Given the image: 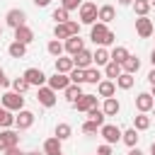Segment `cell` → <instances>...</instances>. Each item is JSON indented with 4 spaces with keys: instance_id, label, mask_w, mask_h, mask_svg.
<instances>
[{
    "instance_id": "cell-1",
    "label": "cell",
    "mask_w": 155,
    "mask_h": 155,
    "mask_svg": "<svg viewBox=\"0 0 155 155\" xmlns=\"http://www.w3.org/2000/svg\"><path fill=\"white\" fill-rule=\"evenodd\" d=\"M53 36L61 41V39H70V36H80V24L78 22H63V24H56L53 27Z\"/></svg>"
},
{
    "instance_id": "cell-2",
    "label": "cell",
    "mask_w": 155,
    "mask_h": 155,
    "mask_svg": "<svg viewBox=\"0 0 155 155\" xmlns=\"http://www.w3.org/2000/svg\"><path fill=\"white\" fill-rule=\"evenodd\" d=\"M0 102H2V107H5L7 111H22V109H24V97L17 94V92H5V94L0 97Z\"/></svg>"
},
{
    "instance_id": "cell-3",
    "label": "cell",
    "mask_w": 155,
    "mask_h": 155,
    "mask_svg": "<svg viewBox=\"0 0 155 155\" xmlns=\"http://www.w3.org/2000/svg\"><path fill=\"white\" fill-rule=\"evenodd\" d=\"M5 22H7V27L19 29V27H24V24H27V15H24V10L15 7V10H10V12L5 15Z\"/></svg>"
},
{
    "instance_id": "cell-4",
    "label": "cell",
    "mask_w": 155,
    "mask_h": 155,
    "mask_svg": "<svg viewBox=\"0 0 155 155\" xmlns=\"http://www.w3.org/2000/svg\"><path fill=\"white\" fill-rule=\"evenodd\" d=\"M99 133H102V138L111 145V143H119L121 140V136H124V131L119 128V126H114V124H104L102 128H99Z\"/></svg>"
},
{
    "instance_id": "cell-5",
    "label": "cell",
    "mask_w": 155,
    "mask_h": 155,
    "mask_svg": "<svg viewBox=\"0 0 155 155\" xmlns=\"http://www.w3.org/2000/svg\"><path fill=\"white\" fill-rule=\"evenodd\" d=\"M97 5L94 2H82V7H80V22L82 24H94L97 22Z\"/></svg>"
},
{
    "instance_id": "cell-6",
    "label": "cell",
    "mask_w": 155,
    "mask_h": 155,
    "mask_svg": "<svg viewBox=\"0 0 155 155\" xmlns=\"http://www.w3.org/2000/svg\"><path fill=\"white\" fill-rule=\"evenodd\" d=\"M17 145H19V133H15L10 128L0 131V150H10V148H17Z\"/></svg>"
},
{
    "instance_id": "cell-7",
    "label": "cell",
    "mask_w": 155,
    "mask_h": 155,
    "mask_svg": "<svg viewBox=\"0 0 155 155\" xmlns=\"http://www.w3.org/2000/svg\"><path fill=\"white\" fill-rule=\"evenodd\" d=\"M22 78H24L29 85H36V87H44V82H46V75H44V70H39V68H27Z\"/></svg>"
},
{
    "instance_id": "cell-8",
    "label": "cell",
    "mask_w": 155,
    "mask_h": 155,
    "mask_svg": "<svg viewBox=\"0 0 155 155\" xmlns=\"http://www.w3.org/2000/svg\"><path fill=\"white\" fill-rule=\"evenodd\" d=\"M153 107H155V99H153L150 92H140V94L136 97V109H138V114H148Z\"/></svg>"
},
{
    "instance_id": "cell-9",
    "label": "cell",
    "mask_w": 155,
    "mask_h": 155,
    "mask_svg": "<svg viewBox=\"0 0 155 155\" xmlns=\"http://www.w3.org/2000/svg\"><path fill=\"white\" fill-rule=\"evenodd\" d=\"M73 63H75V68H80V70H87V68H92L94 58H92V53H90L87 48H82L80 53H75V56H73Z\"/></svg>"
},
{
    "instance_id": "cell-10",
    "label": "cell",
    "mask_w": 155,
    "mask_h": 155,
    "mask_svg": "<svg viewBox=\"0 0 155 155\" xmlns=\"http://www.w3.org/2000/svg\"><path fill=\"white\" fill-rule=\"evenodd\" d=\"M107 34H109V29H107V24H104V22H97V24H92V31H90V39H92L94 44H99V46H104V39H107Z\"/></svg>"
},
{
    "instance_id": "cell-11",
    "label": "cell",
    "mask_w": 155,
    "mask_h": 155,
    "mask_svg": "<svg viewBox=\"0 0 155 155\" xmlns=\"http://www.w3.org/2000/svg\"><path fill=\"white\" fill-rule=\"evenodd\" d=\"M34 114L31 111H27V109H22L17 116H15V126L19 128V131H27V128H31V124H34Z\"/></svg>"
},
{
    "instance_id": "cell-12",
    "label": "cell",
    "mask_w": 155,
    "mask_h": 155,
    "mask_svg": "<svg viewBox=\"0 0 155 155\" xmlns=\"http://www.w3.org/2000/svg\"><path fill=\"white\" fill-rule=\"evenodd\" d=\"M136 34H138L140 39H148V36L153 34V22H150L148 17H138V19H136Z\"/></svg>"
},
{
    "instance_id": "cell-13",
    "label": "cell",
    "mask_w": 155,
    "mask_h": 155,
    "mask_svg": "<svg viewBox=\"0 0 155 155\" xmlns=\"http://www.w3.org/2000/svg\"><path fill=\"white\" fill-rule=\"evenodd\" d=\"M68 85H70V78H68V75H63V73H56V75H51V78H48V87H51L53 92L65 90Z\"/></svg>"
},
{
    "instance_id": "cell-14",
    "label": "cell",
    "mask_w": 155,
    "mask_h": 155,
    "mask_svg": "<svg viewBox=\"0 0 155 155\" xmlns=\"http://www.w3.org/2000/svg\"><path fill=\"white\" fill-rule=\"evenodd\" d=\"M36 99H39V104H44V107H53V104H56V92H53L51 87H39Z\"/></svg>"
},
{
    "instance_id": "cell-15",
    "label": "cell",
    "mask_w": 155,
    "mask_h": 155,
    "mask_svg": "<svg viewBox=\"0 0 155 155\" xmlns=\"http://www.w3.org/2000/svg\"><path fill=\"white\" fill-rule=\"evenodd\" d=\"M73 107H75L78 111H85V114H87L92 107H97V97H94V94H82V97L73 104Z\"/></svg>"
},
{
    "instance_id": "cell-16",
    "label": "cell",
    "mask_w": 155,
    "mask_h": 155,
    "mask_svg": "<svg viewBox=\"0 0 155 155\" xmlns=\"http://www.w3.org/2000/svg\"><path fill=\"white\" fill-rule=\"evenodd\" d=\"M63 46H65V51H68V53H70V58H73L75 53H80V51L85 48V41H82L80 36H70V39H65V44H63Z\"/></svg>"
},
{
    "instance_id": "cell-17",
    "label": "cell",
    "mask_w": 155,
    "mask_h": 155,
    "mask_svg": "<svg viewBox=\"0 0 155 155\" xmlns=\"http://www.w3.org/2000/svg\"><path fill=\"white\" fill-rule=\"evenodd\" d=\"M15 41H19V44H24V46H27V44H31V41H34V31L24 24V27L15 29Z\"/></svg>"
},
{
    "instance_id": "cell-18",
    "label": "cell",
    "mask_w": 155,
    "mask_h": 155,
    "mask_svg": "<svg viewBox=\"0 0 155 155\" xmlns=\"http://www.w3.org/2000/svg\"><path fill=\"white\" fill-rule=\"evenodd\" d=\"M97 92H99V97L109 99V97H114V92H116V82H111V80H102V82L97 85Z\"/></svg>"
},
{
    "instance_id": "cell-19",
    "label": "cell",
    "mask_w": 155,
    "mask_h": 155,
    "mask_svg": "<svg viewBox=\"0 0 155 155\" xmlns=\"http://www.w3.org/2000/svg\"><path fill=\"white\" fill-rule=\"evenodd\" d=\"M102 111H104L107 116H116V114L121 111V104H119V99H114V97L104 99V104H102Z\"/></svg>"
},
{
    "instance_id": "cell-20",
    "label": "cell",
    "mask_w": 155,
    "mask_h": 155,
    "mask_svg": "<svg viewBox=\"0 0 155 155\" xmlns=\"http://www.w3.org/2000/svg\"><path fill=\"white\" fill-rule=\"evenodd\" d=\"M63 92H65V99H68L70 104H75V102H78V99H80V97L85 94V92L80 90V85H73V82H70V85H68V87H65Z\"/></svg>"
},
{
    "instance_id": "cell-21",
    "label": "cell",
    "mask_w": 155,
    "mask_h": 155,
    "mask_svg": "<svg viewBox=\"0 0 155 155\" xmlns=\"http://www.w3.org/2000/svg\"><path fill=\"white\" fill-rule=\"evenodd\" d=\"M114 17H116V12H114V7H111V5H102V7H99V12H97V19H99V22H104V24H109Z\"/></svg>"
},
{
    "instance_id": "cell-22",
    "label": "cell",
    "mask_w": 155,
    "mask_h": 155,
    "mask_svg": "<svg viewBox=\"0 0 155 155\" xmlns=\"http://www.w3.org/2000/svg\"><path fill=\"white\" fill-rule=\"evenodd\" d=\"M92 58H94V63H97V65H107V63H111V53H109L104 46H99V48L92 53Z\"/></svg>"
},
{
    "instance_id": "cell-23",
    "label": "cell",
    "mask_w": 155,
    "mask_h": 155,
    "mask_svg": "<svg viewBox=\"0 0 155 155\" xmlns=\"http://www.w3.org/2000/svg\"><path fill=\"white\" fill-rule=\"evenodd\" d=\"M75 68V63H73V58H56V73H63V75H68L70 70Z\"/></svg>"
},
{
    "instance_id": "cell-24",
    "label": "cell",
    "mask_w": 155,
    "mask_h": 155,
    "mask_svg": "<svg viewBox=\"0 0 155 155\" xmlns=\"http://www.w3.org/2000/svg\"><path fill=\"white\" fill-rule=\"evenodd\" d=\"M150 7H153V2H150V0H133V10H136V15H138V17H148Z\"/></svg>"
},
{
    "instance_id": "cell-25",
    "label": "cell",
    "mask_w": 155,
    "mask_h": 155,
    "mask_svg": "<svg viewBox=\"0 0 155 155\" xmlns=\"http://www.w3.org/2000/svg\"><path fill=\"white\" fill-rule=\"evenodd\" d=\"M7 53H10L12 58H24V53H27V46H24V44H19V41H12V44L7 46Z\"/></svg>"
},
{
    "instance_id": "cell-26",
    "label": "cell",
    "mask_w": 155,
    "mask_h": 155,
    "mask_svg": "<svg viewBox=\"0 0 155 155\" xmlns=\"http://www.w3.org/2000/svg\"><path fill=\"white\" fill-rule=\"evenodd\" d=\"M44 153L46 155H56V153H61V140L53 136V138H46V143H44Z\"/></svg>"
},
{
    "instance_id": "cell-27",
    "label": "cell",
    "mask_w": 155,
    "mask_h": 155,
    "mask_svg": "<svg viewBox=\"0 0 155 155\" xmlns=\"http://www.w3.org/2000/svg\"><path fill=\"white\" fill-rule=\"evenodd\" d=\"M128 56H131V53H128L126 46H116V48L111 51V61H114V63H121V65H124V61H126Z\"/></svg>"
},
{
    "instance_id": "cell-28",
    "label": "cell",
    "mask_w": 155,
    "mask_h": 155,
    "mask_svg": "<svg viewBox=\"0 0 155 155\" xmlns=\"http://www.w3.org/2000/svg\"><path fill=\"white\" fill-rule=\"evenodd\" d=\"M121 68H124V73H131V75H133V73H138V68H140V61H138L136 56H128V58L124 61V65H121Z\"/></svg>"
},
{
    "instance_id": "cell-29",
    "label": "cell",
    "mask_w": 155,
    "mask_h": 155,
    "mask_svg": "<svg viewBox=\"0 0 155 155\" xmlns=\"http://www.w3.org/2000/svg\"><path fill=\"white\" fill-rule=\"evenodd\" d=\"M121 73H124L121 63H114V61H111V63H107V65H104V75H107V78H114V80H116Z\"/></svg>"
},
{
    "instance_id": "cell-30",
    "label": "cell",
    "mask_w": 155,
    "mask_h": 155,
    "mask_svg": "<svg viewBox=\"0 0 155 155\" xmlns=\"http://www.w3.org/2000/svg\"><path fill=\"white\" fill-rule=\"evenodd\" d=\"M133 82H136V80H133V75H131V73H121V75L116 78V87H121V90H131V87H133Z\"/></svg>"
},
{
    "instance_id": "cell-31",
    "label": "cell",
    "mask_w": 155,
    "mask_h": 155,
    "mask_svg": "<svg viewBox=\"0 0 155 155\" xmlns=\"http://www.w3.org/2000/svg\"><path fill=\"white\" fill-rule=\"evenodd\" d=\"M133 128H136V131H148V128H150V116H145V114L133 116Z\"/></svg>"
},
{
    "instance_id": "cell-32",
    "label": "cell",
    "mask_w": 155,
    "mask_h": 155,
    "mask_svg": "<svg viewBox=\"0 0 155 155\" xmlns=\"http://www.w3.org/2000/svg\"><path fill=\"white\" fill-rule=\"evenodd\" d=\"M138 138H140V136H138V131H136V128H128V131H124V136H121V140H124L128 148H136Z\"/></svg>"
},
{
    "instance_id": "cell-33",
    "label": "cell",
    "mask_w": 155,
    "mask_h": 155,
    "mask_svg": "<svg viewBox=\"0 0 155 155\" xmlns=\"http://www.w3.org/2000/svg\"><path fill=\"white\" fill-rule=\"evenodd\" d=\"M102 73H99V68H87L85 70V82H90V85H99L102 80Z\"/></svg>"
},
{
    "instance_id": "cell-34",
    "label": "cell",
    "mask_w": 155,
    "mask_h": 155,
    "mask_svg": "<svg viewBox=\"0 0 155 155\" xmlns=\"http://www.w3.org/2000/svg\"><path fill=\"white\" fill-rule=\"evenodd\" d=\"M46 51L51 53V56H56V58H61V53L65 51V46L58 41V39H53V41H48V46H46Z\"/></svg>"
},
{
    "instance_id": "cell-35",
    "label": "cell",
    "mask_w": 155,
    "mask_h": 155,
    "mask_svg": "<svg viewBox=\"0 0 155 155\" xmlns=\"http://www.w3.org/2000/svg\"><path fill=\"white\" fill-rule=\"evenodd\" d=\"M104 116H107V114H104L99 107H92V109L87 111V119H90V121H97L99 126H104Z\"/></svg>"
},
{
    "instance_id": "cell-36",
    "label": "cell",
    "mask_w": 155,
    "mask_h": 155,
    "mask_svg": "<svg viewBox=\"0 0 155 155\" xmlns=\"http://www.w3.org/2000/svg\"><path fill=\"white\" fill-rule=\"evenodd\" d=\"M0 126H5V128L15 126V116H12V111H7L5 107H0Z\"/></svg>"
},
{
    "instance_id": "cell-37",
    "label": "cell",
    "mask_w": 155,
    "mask_h": 155,
    "mask_svg": "<svg viewBox=\"0 0 155 155\" xmlns=\"http://www.w3.org/2000/svg\"><path fill=\"white\" fill-rule=\"evenodd\" d=\"M70 133H73L70 124H58V126H56V138H58V140H65V138H70Z\"/></svg>"
},
{
    "instance_id": "cell-38",
    "label": "cell",
    "mask_w": 155,
    "mask_h": 155,
    "mask_svg": "<svg viewBox=\"0 0 155 155\" xmlns=\"http://www.w3.org/2000/svg\"><path fill=\"white\" fill-rule=\"evenodd\" d=\"M68 78H70V82H73V85H82V82H85V70L73 68V70L68 73Z\"/></svg>"
},
{
    "instance_id": "cell-39",
    "label": "cell",
    "mask_w": 155,
    "mask_h": 155,
    "mask_svg": "<svg viewBox=\"0 0 155 155\" xmlns=\"http://www.w3.org/2000/svg\"><path fill=\"white\" fill-rule=\"evenodd\" d=\"M31 85L24 80V78H17V80H12V92H17V94H22V92H27Z\"/></svg>"
},
{
    "instance_id": "cell-40",
    "label": "cell",
    "mask_w": 155,
    "mask_h": 155,
    "mask_svg": "<svg viewBox=\"0 0 155 155\" xmlns=\"http://www.w3.org/2000/svg\"><path fill=\"white\" fill-rule=\"evenodd\" d=\"M53 19H56V24L70 22V19H68V10H63V7H56V10H53Z\"/></svg>"
},
{
    "instance_id": "cell-41",
    "label": "cell",
    "mask_w": 155,
    "mask_h": 155,
    "mask_svg": "<svg viewBox=\"0 0 155 155\" xmlns=\"http://www.w3.org/2000/svg\"><path fill=\"white\" fill-rule=\"evenodd\" d=\"M99 128H102V126H99L97 121H90V119H87V121L82 124V133H97Z\"/></svg>"
},
{
    "instance_id": "cell-42",
    "label": "cell",
    "mask_w": 155,
    "mask_h": 155,
    "mask_svg": "<svg viewBox=\"0 0 155 155\" xmlns=\"http://www.w3.org/2000/svg\"><path fill=\"white\" fill-rule=\"evenodd\" d=\"M61 7L63 10H78V7H82V0H61Z\"/></svg>"
},
{
    "instance_id": "cell-43",
    "label": "cell",
    "mask_w": 155,
    "mask_h": 155,
    "mask_svg": "<svg viewBox=\"0 0 155 155\" xmlns=\"http://www.w3.org/2000/svg\"><path fill=\"white\" fill-rule=\"evenodd\" d=\"M97 155H114V153H111V145H109V143L99 145V148H97Z\"/></svg>"
},
{
    "instance_id": "cell-44",
    "label": "cell",
    "mask_w": 155,
    "mask_h": 155,
    "mask_svg": "<svg viewBox=\"0 0 155 155\" xmlns=\"http://www.w3.org/2000/svg\"><path fill=\"white\" fill-rule=\"evenodd\" d=\"M114 41H116V34H114V31L109 29V34H107V39H104V46H111Z\"/></svg>"
},
{
    "instance_id": "cell-45",
    "label": "cell",
    "mask_w": 155,
    "mask_h": 155,
    "mask_svg": "<svg viewBox=\"0 0 155 155\" xmlns=\"http://www.w3.org/2000/svg\"><path fill=\"white\" fill-rule=\"evenodd\" d=\"M7 85H12V82H10L7 78H5V70L0 68V87H7Z\"/></svg>"
},
{
    "instance_id": "cell-46",
    "label": "cell",
    "mask_w": 155,
    "mask_h": 155,
    "mask_svg": "<svg viewBox=\"0 0 155 155\" xmlns=\"http://www.w3.org/2000/svg\"><path fill=\"white\" fill-rule=\"evenodd\" d=\"M5 155H24L19 148H10V150H5Z\"/></svg>"
},
{
    "instance_id": "cell-47",
    "label": "cell",
    "mask_w": 155,
    "mask_h": 155,
    "mask_svg": "<svg viewBox=\"0 0 155 155\" xmlns=\"http://www.w3.org/2000/svg\"><path fill=\"white\" fill-rule=\"evenodd\" d=\"M48 2H51V0H34L36 7H48Z\"/></svg>"
},
{
    "instance_id": "cell-48",
    "label": "cell",
    "mask_w": 155,
    "mask_h": 155,
    "mask_svg": "<svg viewBox=\"0 0 155 155\" xmlns=\"http://www.w3.org/2000/svg\"><path fill=\"white\" fill-rule=\"evenodd\" d=\"M148 82H150V85H155V68L148 73Z\"/></svg>"
},
{
    "instance_id": "cell-49",
    "label": "cell",
    "mask_w": 155,
    "mask_h": 155,
    "mask_svg": "<svg viewBox=\"0 0 155 155\" xmlns=\"http://www.w3.org/2000/svg\"><path fill=\"white\" fill-rule=\"evenodd\" d=\"M128 155H143V153H140L138 148H131V153H128Z\"/></svg>"
},
{
    "instance_id": "cell-50",
    "label": "cell",
    "mask_w": 155,
    "mask_h": 155,
    "mask_svg": "<svg viewBox=\"0 0 155 155\" xmlns=\"http://www.w3.org/2000/svg\"><path fill=\"white\" fill-rule=\"evenodd\" d=\"M119 5H133V0H119Z\"/></svg>"
},
{
    "instance_id": "cell-51",
    "label": "cell",
    "mask_w": 155,
    "mask_h": 155,
    "mask_svg": "<svg viewBox=\"0 0 155 155\" xmlns=\"http://www.w3.org/2000/svg\"><path fill=\"white\" fill-rule=\"evenodd\" d=\"M150 63H153V68H155V51L150 53Z\"/></svg>"
},
{
    "instance_id": "cell-52",
    "label": "cell",
    "mask_w": 155,
    "mask_h": 155,
    "mask_svg": "<svg viewBox=\"0 0 155 155\" xmlns=\"http://www.w3.org/2000/svg\"><path fill=\"white\" fill-rule=\"evenodd\" d=\"M150 153H153V155H155V140H153V143H150Z\"/></svg>"
},
{
    "instance_id": "cell-53",
    "label": "cell",
    "mask_w": 155,
    "mask_h": 155,
    "mask_svg": "<svg viewBox=\"0 0 155 155\" xmlns=\"http://www.w3.org/2000/svg\"><path fill=\"white\" fill-rule=\"evenodd\" d=\"M24 155H41V153H36V150H31V153H24Z\"/></svg>"
},
{
    "instance_id": "cell-54",
    "label": "cell",
    "mask_w": 155,
    "mask_h": 155,
    "mask_svg": "<svg viewBox=\"0 0 155 155\" xmlns=\"http://www.w3.org/2000/svg\"><path fill=\"white\" fill-rule=\"evenodd\" d=\"M150 94H153V99H155V85H153V92H150Z\"/></svg>"
},
{
    "instance_id": "cell-55",
    "label": "cell",
    "mask_w": 155,
    "mask_h": 155,
    "mask_svg": "<svg viewBox=\"0 0 155 155\" xmlns=\"http://www.w3.org/2000/svg\"><path fill=\"white\" fill-rule=\"evenodd\" d=\"M0 36H2V27H0Z\"/></svg>"
},
{
    "instance_id": "cell-56",
    "label": "cell",
    "mask_w": 155,
    "mask_h": 155,
    "mask_svg": "<svg viewBox=\"0 0 155 155\" xmlns=\"http://www.w3.org/2000/svg\"><path fill=\"white\" fill-rule=\"evenodd\" d=\"M56 155H63V153H56Z\"/></svg>"
},
{
    "instance_id": "cell-57",
    "label": "cell",
    "mask_w": 155,
    "mask_h": 155,
    "mask_svg": "<svg viewBox=\"0 0 155 155\" xmlns=\"http://www.w3.org/2000/svg\"><path fill=\"white\" fill-rule=\"evenodd\" d=\"M150 2H153V5H155V0H150Z\"/></svg>"
},
{
    "instance_id": "cell-58",
    "label": "cell",
    "mask_w": 155,
    "mask_h": 155,
    "mask_svg": "<svg viewBox=\"0 0 155 155\" xmlns=\"http://www.w3.org/2000/svg\"><path fill=\"white\" fill-rule=\"evenodd\" d=\"M153 114H155V107H153Z\"/></svg>"
}]
</instances>
